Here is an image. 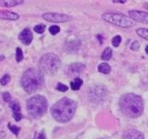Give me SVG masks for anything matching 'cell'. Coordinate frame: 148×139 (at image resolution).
Listing matches in <instances>:
<instances>
[{"label":"cell","instance_id":"obj_8","mask_svg":"<svg viewBox=\"0 0 148 139\" xmlns=\"http://www.w3.org/2000/svg\"><path fill=\"white\" fill-rule=\"evenodd\" d=\"M43 18L49 22H67L72 19L70 16L59 13H46L43 15Z\"/></svg>","mask_w":148,"mask_h":139},{"label":"cell","instance_id":"obj_22","mask_svg":"<svg viewBox=\"0 0 148 139\" xmlns=\"http://www.w3.org/2000/svg\"><path fill=\"white\" fill-rule=\"evenodd\" d=\"M45 29H46V25L45 24H38L34 27V31L38 34H43L45 32Z\"/></svg>","mask_w":148,"mask_h":139},{"label":"cell","instance_id":"obj_26","mask_svg":"<svg viewBox=\"0 0 148 139\" xmlns=\"http://www.w3.org/2000/svg\"><path fill=\"white\" fill-rule=\"evenodd\" d=\"M56 89L58 91H61V92H66L68 90V86L63 84V83H58L57 86H56Z\"/></svg>","mask_w":148,"mask_h":139},{"label":"cell","instance_id":"obj_31","mask_svg":"<svg viewBox=\"0 0 148 139\" xmlns=\"http://www.w3.org/2000/svg\"><path fill=\"white\" fill-rule=\"evenodd\" d=\"M143 6H144L145 9H147V10H148V2H146V3H144Z\"/></svg>","mask_w":148,"mask_h":139},{"label":"cell","instance_id":"obj_13","mask_svg":"<svg viewBox=\"0 0 148 139\" xmlns=\"http://www.w3.org/2000/svg\"><path fill=\"white\" fill-rule=\"evenodd\" d=\"M23 1H18V0H2L0 1V6H3V7H14L16 6V5L22 4Z\"/></svg>","mask_w":148,"mask_h":139},{"label":"cell","instance_id":"obj_14","mask_svg":"<svg viewBox=\"0 0 148 139\" xmlns=\"http://www.w3.org/2000/svg\"><path fill=\"white\" fill-rule=\"evenodd\" d=\"M98 71H99L100 73H102V74H108L110 73L111 68H110V66L108 65V63H102V64H100V65L98 66Z\"/></svg>","mask_w":148,"mask_h":139},{"label":"cell","instance_id":"obj_9","mask_svg":"<svg viewBox=\"0 0 148 139\" xmlns=\"http://www.w3.org/2000/svg\"><path fill=\"white\" fill-rule=\"evenodd\" d=\"M129 16L132 18L136 22H142V23L148 24V13L142 12V11H136L132 10L129 12Z\"/></svg>","mask_w":148,"mask_h":139},{"label":"cell","instance_id":"obj_27","mask_svg":"<svg viewBox=\"0 0 148 139\" xmlns=\"http://www.w3.org/2000/svg\"><path fill=\"white\" fill-rule=\"evenodd\" d=\"M2 98H3L4 101L7 102H11V101H12V97H11L9 92H4L3 95H2Z\"/></svg>","mask_w":148,"mask_h":139},{"label":"cell","instance_id":"obj_3","mask_svg":"<svg viewBox=\"0 0 148 139\" xmlns=\"http://www.w3.org/2000/svg\"><path fill=\"white\" fill-rule=\"evenodd\" d=\"M44 74L37 69L31 68L26 70L21 76V86L27 93H34L44 85Z\"/></svg>","mask_w":148,"mask_h":139},{"label":"cell","instance_id":"obj_1","mask_svg":"<svg viewBox=\"0 0 148 139\" xmlns=\"http://www.w3.org/2000/svg\"><path fill=\"white\" fill-rule=\"evenodd\" d=\"M119 108L126 117L136 119L143 113L144 104L140 96L129 93L121 97L119 101Z\"/></svg>","mask_w":148,"mask_h":139},{"label":"cell","instance_id":"obj_7","mask_svg":"<svg viewBox=\"0 0 148 139\" xmlns=\"http://www.w3.org/2000/svg\"><path fill=\"white\" fill-rule=\"evenodd\" d=\"M107 93L108 91L104 86L96 85L91 88L90 92H89V98H90L91 102L99 104V102H103L105 101Z\"/></svg>","mask_w":148,"mask_h":139},{"label":"cell","instance_id":"obj_16","mask_svg":"<svg viewBox=\"0 0 148 139\" xmlns=\"http://www.w3.org/2000/svg\"><path fill=\"white\" fill-rule=\"evenodd\" d=\"M82 80L79 78V77H76V78L71 82V88L73 90H79V89L82 87Z\"/></svg>","mask_w":148,"mask_h":139},{"label":"cell","instance_id":"obj_2","mask_svg":"<svg viewBox=\"0 0 148 139\" xmlns=\"http://www.w3.org/2000/svg\"><path fill=\"white\" fill-rule=\"evenodd\" d=\"M77 109V102L72 99L63 98L52 105L51 113L54 120L59 123H67L74 117Z\"/></svg>","mask_w":148,"mask_h":139},{"label":"cell","instance_id":"obj_5","mask_svg":"<svg viewBox=\"0 0 148 139\" xmlns=\"http://www.w3.org/2000/svg\"><path fill=\"white\" fill-rule=\"evenodd\" d=\"M61 66L60 58L54 53H47L42 56L39 63V67L42 73H46L49 74H54L58 71Z\"/></svg>","mask_w":148,"mask_h":139},{"label":"cell","instance_id":"obj_21","mask_svg":"<svg viewBox=\"0 0 148 139\" xmlns=\"http://www.w3.org/2000/svg\"><path fill=\"white\" fill-rule=\"evenodd\" d=\"M10 80H11V76H10V74H5V76H3L1 77V79H0V84L1 85H7L8 83L10 82Z\"/></svg>","mask_w":148,"mask_h":139},{"label":"cell","instance_id":"obj_28","mask_svg":"<svg viewBox=\"0 0 148 139\" xmlns=\"http://www.w3.org/2000/svg\"><path fill=\"white\" fill-rule=\"evenodd\" d=\"M138 48H139V43L138 41H135L131 44V49H133V50H138Z\"/></svg>","mask_w":148,"mask_h":139},{"label":"cell","instance_id":"obj_29","mask_svg":"<svg viewBox=\"0 0 148 139\" xmlns=\"http://www.w3.org/2000/svg\"><path fill=\"white\" fill-rule=\"evenodd\" d=\"M37 139H46V135H45V133H44V132L39 133V135H38Z\"/></svg>","mask_w":148,"mask_h":139},{"label":"cell","instance_id":"obj_19","mask_svg":"<svg viewBox=\"0 0 148 139\" xmlns=\"http://www.w3.org/2000/svg\"><path fill=\"white\" fill-rule=\"evenodd\" d=\"M136 34H138L139 37L145 39V40H148V29L146 28H138L136 30Z\"/></svg>","mask_w":148,"mask_h":139},{"label":"cell","instance_id":"obj_18","mask_svg":"<svg viewBox=\"0 0 148 139\" xmlns=\"http://www.w3.org/2000/svg\"><path fill=\"white\" fill-rule=\"evenodd\" d=\"M10 107L12 108L13 110V114H18V113H21V106H19L18 102L16 101H12L10 102Z\"/></svg>","mask_w":148,"mask_h":139},{"label":"cell","instance_id":"obj_15","mask_svg":"<svg viewBox=\"0 0 148 139\" xmlns=\"http://www.w3.org/2000/svg\"><path fill=\"white\" fill-rule=\"evenodd\" d=\"M84 69V65L79 63H76V64H73L69 67V70L71 71V73H80L82 70Z\"/></svg>","mask_w":148,"mask_h":139},{"label":"cell","instance_id":"obj_10","mask_svg":"<svg viewBox=\"0 0 148 139\" xmlns=\"http://www.w3.org/2000/svg\"><path fill=\"white\" fill-rule=\"evenodd\" d=\"M18 39L22 44H26V46H29V44L32 43V40H33V34H32L31 30L29 28H24L19 33Z\"/></svg>","mask_w":148,"mask_h":139},{"label":"cell","instance_id":"obj_6","mask_svg":"<svg viewBox=\"0 0 148 139\" xmlns=\"http://www.w3.org/2000/svg\"><path fill=\"white\" fill-rule=\"evenodd\" d=\"M102 18L105 21L111 23L113 25L124 27V28H129V27H133L136 25V22L132 18L129 16H126L124 14L119 13H107L102 16Z\"/></svg>","mask_w":148,"mask_h":139},{"label":"cell","instance_id":"obj_24","mask_svg":"<svg viewBox=\"0 0 148 139\" xmlns=\"http://www.w3.org/2000/svg\"><path fill=\"white\" fill-rule=\"evenodd\" d=\"M16 62H21V61L23 59V52H22V50L19 48H16Z\"/></svg>","mask_w":148,"mask_h":139},{"label":"cell","instance_id":"obj_17","mask_svg":"<svg viewBox=\"0 0 148 139\" xmlns=\"http://www.w3.org/2000/svg\"><path fill=\"white\" fill-rule=\"evenodd\" d=\"M111 56H112V50H111V48H107L102 53V60L108 61L111 58Z\"/></svg>","mask_w":148,"mask_h":139},{"label":"cell","instance_id":"obj_12","mask_svg":"<svg viewBox=\"0 0 148 139\" xmlns=\"http://www.w3.org/2000/svg\"><path fill=\"white\" fill-rule=\"evenodd\" d=\"M19 16L18 14L10 12V11H0V18L6 19V20H16L18 19Z\"/></svg>","mask_w":148,"mask_h":139},{"label":"cell","instance_id":"obj_20","mask_svg":"<svg viewBox=\"0 0 148 139\" xmlns=\"http://www.w3.org/2000/svg\"><path fill=\"white\" fill-rule=\"evenodd\" d=\"M8 127H9V129H10L11 132H12L16 136H18V133H19V132H21V127H16V126H15V125H12L11 123L8 124Z\"/></svg>","mask_w":148,"mask_h":139},{"label":"cell","instance_id":"obj_25","mask_svg":"<svg viewBox=\"0 0 148 139\" xmlns=\"http://www.w3.org/2000/svg\"><path fill=\"white\" fill-rule=\"evenodd\" d=\"M49 32L51 35H56L60 32V27L57 25H52L49 27Z\"/></svg>","mask_w":148,"mask_h":139},{"label":"cell","instance_id":"obj_32","mask_svg":"<svg viewBox=\"0 0 148 139\" xmlns=\"http://www.w3.org/2000/svg\"><path fill=\"white\" fill-rule=\"evenodd\" d=\"M145 51H146V53L148 54V46H146V48H145Z\"/></svg>","mask_w":148,"mask_h":139},{"label":"cell","instance_id":"obj_11","mask_svg":"<svg viewBox=\"0 0 148 139\" xmlns=\"http://www.w3.org/2000/svg\"><path fill=\"white\" fill-rule=\"evenodd\" d=\"M123 139H144V135L136 129H128L123 134Z\"/></svg>","mask_w":148,"mask_h":139},{"label":"cell","instance_id":"obj_23","mask_svg":"<svg viewBox=\"0 0 148 139\" xmlns=\"http://www.w3.org/2000/svg\"><path fill=\"white\" fill-rule=\"evenodd\" d=\"M120 43H121V37L120 36H115V37H113L112 39V42H111V44H112V46L114 48H118Z\"/></svg>","mask_w":148,"mask_h":139},{"label":"cell","instance_id":"obj_4","mask_svg":"<svg viewBox=\"0 0 148 139\" xmlns=\"http://www.w3.org/2000/svg\"><path fill=\"white\" fill-rule=\"evenodd\" d=\"M47 101L44 96L37 95L31 97L26 102L27 111L33 118H40L46 113L47 108Z\"/></svg>","mask_w":148,"mask_h":139},{"label":"cell","instance_id":"obj_30","mask_svg":"<svg viewBox=\"0 0 148 139\" xmlns=\"http://www.w3.org/2000/svg\"><path fill=\"white\" fill-rule=\"evenodd\" d=\"M5 136H6V133H5L3 130H2V132H0V139H3Z\"/></svg>","mask_w":148,"mask_h":139}]
</instances>
